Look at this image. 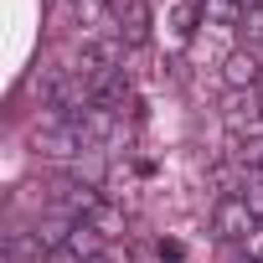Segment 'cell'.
I'll use <instances>...</instances> for the list:
<instances>
[{"label": "cell", "instance_id": "obj_1", "mask_svg": "<svg viewBox=\"0 0 263 263\" xmlns=\"http://www.w3.org/2000/svg\"><path fill=\"white\" fill-rule=\"evenodd\" d=\"M72 78H83L98 98H103V88L114 83V78H124V42L119 36H83V47L62 62Z\"/></svg>", "mask_w": 263, "mask_h": 263}, {"label": "cell", "instance_id": "obj_2", "mask_svg": "<svg viewBox=\"0 0 263 263\" xmlns=\"http://www.w3.org/2000/svg\"><path fill=\"white\" fill-rule=\"evenodd\" d=\"M258 227H263V222L253 217V206L242 201V191H227V196H217V206H212V232H217L222 242H248Z\"/></svg>", "mask_w": 263, "mask_h": 263}, {"label": "cell", "instance_id": "obj_3", "mask_svg": "<svg viewBox=\"0 0 263 263\" xmlns=\"http://www.w3.org/2000/svg\"><path fill=\"white\" fill-rule=\"evenodd\" d=\"M227 135L232 145H248V140H263V88H242L227 98Z\"/></svg>", "mask_w": 263, "mask_h": 263}, {"label": "cell", "instance_id": "obj_4", "mask_svg": "<svg viewBox=\"0 0 263 263\" xmlns=\"http://www.w3.org/2000/svg\"><path fill=\"white\" fill-rule=\"evenodd\" d=\"M150 26H155L150 0H114V31H119L124 47H145L150 42Z\"/></svg>", "mask_w": 263, "mask_h": 263}, {"label": "cell", "instance_id": "obj_5", "mask_svg": "<svg viewBox=\"0 0 263 263\" xmlns=\"http://www.w3.org/2000/svg\"><path fill=\"white\" fill-rule=\"evenodd\" d=\"M72 26H83L88 36H119L114 31V0H62Z\"/></svg>", "mask_w": 263, "mask_h": 263}, {"label": "cell", "instance_id": "obj_6", "mask_svg": "<svg viewBox=\"0 0 263 263\" xmlns=\"http://www.w3.org/2000/svg\"><path fill=\"white\" fill-rule=\"evenodd\" d=\"M258 78H263V52H248V47H237V52H227V57H222V83H227L232 93H242V88H258Z\"/></svg>", "mask_w": 263, "mask_h": 263}, {"label": "cell", "instance_id": "obj_7", "mask_svg": "<svg viewBox=\"0 0 263 263\" xmlns=\"http://www.w3.org/2000/svg\"><path fill=\"white\" fill-rule=\"evenodd\" d=\"M196 21H201V0H176L171 16H165V47L181 52V47L196 36Z\"/></svg>", "mask_w": 263, "mask_h": 263}, {"label": "cell", "instance_id": "obj_8", "mask_svg": "<svg viewBox=\"0 0 263 263\" xmlns=\"http://www.w3.org/2000/svg\"><path fill=\"white\" fill-rule=\"evenodd\" d=\"M83 222H93L103 242H119V237H124V227H129V217H124V206H119L114 196H103V201H98V206H93Z\"/></svg>", "mask_w": 263, "mask_h": 263}, {"label": "cell", "instance_id": "obj_9", "mask_svg": "<svg viewBox=\"0 0 263 263\" xmlns=\"http://www.w3.org/2000/svg\"><path fill=\"white\" fill-rule=\"evenodd\" d=\"M47 258H52V253L42 248L36 227H21V232L6 237V263H47Z\"/></svg>", "mask_w": 263, "mask_h": 263}, {"label": "cell", "instance_id": "obj_10", "mask_svg": "<svg viewBox=\"0 0 263 263\" xmlns=\"http://www.w3.org/2000/svg\"><path fill=\"white\" fill-rule=\"evenodd\" d=\"M201 26H242L237 0H201Z\"/></svg>", "mask_w": 263, "mask_h": 263}, {"label": "cell", "instance_id": "obj_11", "mask_svg": "<svg viewBox=\"0 0 263 263\" xmlns=\"http://www.w3.org/2000/svg\"><path fill=\"white\" fill-rule=\"evenodd\" d=\"M237 36H242V47H248V52H263V6L242 16V26H237Z\"/></svg>", "mask_w": 263, "mask_h": 263}, {"label": "cell", "instance_id": "obj_12", "mask_svg": "<svg viewBox=\"0 0 263 263\" xmlns=\"http://www.w3.org/2000/svg\"><path fill=\"white\" fill-rule=\"evenodd\" d=\"M242 201H248L253 217L263 222V171H248V176H242Z\"/></svg>", "mask_w": 263, "mask_h": 263}, {"label": "cell", "instance_id": "obj_13", "mask_svg": "<svg viewBox=\"0 0 263 263\" xmlns=\"http://www.w3.org/2000/svg\"><path fill=\"white\" fill-rule=\"evenodd\" d=\"M237 6H242V16H248V11H258V6H263V0H237Z\"/></svg>", "mask_w": 263, "mask_h": 263}, {"label": "cell", "instance_id": "obj_14", "mask_svg": "<svg viewBox=\"0 0 263 263\" xmlns=\"http://www.w3.org/2000/svg\"><path fill=\"white\" fill-rule=\"evenodd\" d=\"M93 263H114V253H98V258H93Z\"/></svg>", "mask_w": 263, "mask_h": 263}, {"label": "cell", "instance_id": "obj_15", "mask_svg": "<svg viewBox=\"0 0 263 263\" xmlns=\"http://www.w3.org/2000/svg\"><path fill=\"white\" fill-rule=\"evenodd\" d=\"M237 263H258V258H237Z\"/></svg>", "mask_w": 263, "mask_h": 263}]
</instances>
